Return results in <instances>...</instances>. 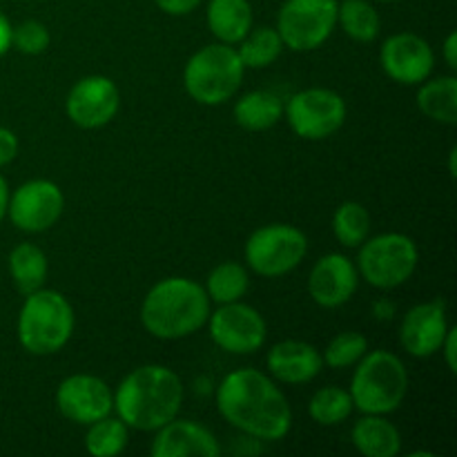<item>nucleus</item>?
<instances>
[{"label":"nucleus","mask_w":457,"mask_h":457,"mask_svg":"<svg viewBox=\"0 0 457 457\" xmlns=\"http://www.w3.org/2000/svg\"><path fill=\"white\" fill-rule=\"evenodd\" d=\"M217 409L226 422L254 440H284L293 411L270 378L254 369L232 370L217 388Z\"/></svg>","instance_id":"f257e3e1"},{"label":"nucleus","mask_w":457,"mask_h":457,"mask_svg":"<svg viewBox=\"0 0 457 457\" xmlns=\"http://www.w3.org/2000/svg\"><path fill=\"white\" fill-rule=\"evenodd\" d=\"M183 404V384L165 366L147 364L132 370L114 393V411L137 431H159L179 415Z\"/></svg>","instance_id":"f03ea898"},{"label":"nucleus","mask_w":457,"mask_h":457,"mask_svg":"<svg viewBox=\"0 0 457 457\" xmlns=\"http://www.w3.org/2000/svg\"><path fill=\"white\" fill-rule=\"evenodd\" d=\"M210 320L205 288L186 277H170L152 286L141 306V321L156 339H183L204 328Z\"/></svg>","instance_id":"7ed1b4c3"},{"label":"nucleus","mask_w":457,"mask_h":457,"mask_svg":"<svg viewBox=\"0 0 457 457\" xmlns=\"http://www.w3.org/2000/svg\"><path fill=\"white\" fill-rule=\"evenodd\" d=\"M74 333V311L58 290L27 295L18 315V342L31 355H54Z\"/></svg>","instance_id":"20e7f679"},{"label":"nucleus","mask_w":457,"mask_h":457,"mask_svg":"<svg viewBox=\"0 0 457 457\" xmlns=\"http://www.w3.org/2000/svg\"><path fill=\"white\" fill-rule=\"evenodd\" d=\"M348 393L355 409L364 415H388L400 409L409 393V373L393 353H366L355 369Z\"/></svg>","instance_id":"39448f33"},{"label":"nucleus","mask_w":457,"mask_h":457,"mask_svg":"<svg viewBox=\"0 0 457 457\" xmlns=\"http://www.w3.org/2000/svg\"><path fill=\"white\" fill-rule=\"evenodd\" d=\"M244 62L235 47L214 43L201 47L183 70L186 92L201 105H221L244 83Z\"/></svg>","instance_id":"423d86ee"},{"label":"nucleus","mask_w":457,"mask_h":457,"mask_svg":"<svg viewBox=\"0 0 457 457\" xmlns=\"http://www.w3.org/2000/svg\"><path fill=\"white\" fill-rule=\"evenodd\" d=\"M418 268V245L400 232L364 241L357 257V272L379 290H391L411 279Z\"/></svg>","instance_id":"0eeeda50"},{"label":"nucleus","mask_w":457,"mask_h":457,"mask_svg":"<svg viewBox=\"0 0 457 457\" xmlns=\"http://www.w3.org/2000/svg\"><path fill=\"white\" fill-rule=\"evenodd\" d=\"M337 0H286L277 16L284 47L311 52L321 47L337 25Z\"/></svg>","instance_id":"6e6552de"},{"label":"nucleus","mask_w":457,"mask_h":457,"mask_svg":"<svg viewBox=\"0 0 457 457\" xmlns=\"http://www.w3.org/2000/svg\"><path fill=\"white\" fill-rule=\"evenodd\" d=\"M308 239L302 230L288 223H270L250 235L245 244V262L257 275L281 277L303 262Z\"/></svg>","instance_id":"1a4fd4ad"},{"label":"nucleus","mask_w":457,"mask_h":457,"mask_svg":"<svg viewBox=\"0 0 457 457\" xmlns=\"http://www.w3.org/2000/svg\"><path fill=\"white\" fill-rule=\"evenodd\" d=\"M290 129L306 141H321L337 132L346 120V103L337 92L312 87L297 92L286 105Z\"/></svg>","instance_id":"9d476101"},{"label":"nucleus","mask_w":457,"mask_h":457,"mask_svg":"<svg viewBox=\"0 0 457 457\" xmlns=\"http://www.w3.org/2000/svg\"><path fill=\"white\" fill-rule=\"evenodd\" d=\"M208 324L212 342L232 355H253L266 342V321L248 303H221L217 312H210Z\"/></svg>","instance_id":"9b49d317"},{"label":"nucleus","mask_w":457,"mask_h":457,"mask_svg":"<svg viewBox=\"0 0 457 457\" xmlns=\"http://www.w3.org/2000/svg\"><path fill=\"white\" fill-rule=\"evenodd\" d=\"M65 196L61 187L47 179H34L9 195L7 214L22 232H45L61 219Z\"/></svg>","instance_id":"f8f14e48"},{"label":"nucleus","mask_w":457,"mask_h":457,"mask_svg":"<svg viewBox=\"0 0 457 457\" xmlns=\"http://www.w3.org/2000/svg\"><path fill=\"white\" fill-rule=\"evenodd\" d=\"M56 406L65 420L74 424H89L107 418L114 409V393L101 378L71 375L62 379L56 391Z\"/></svg>","instance_id":"ddd939ff"},{"label":"nucleus","mask_w":457,"mask_h":457,"mask_svg":"<svg viewBox=\"0 0 457 457\" xmlns=\"http://www.w3.org/2000/svg\"><path fill=\"white\" fill-rule=\"evenodd\" d=\"M120 107V94L107 76H87L70 89L65 101L71 123L83 129H98L110 123Z\"/></svg>","instance_id":"4468645a"},{"label":"nucleus","mask_w":457,"mask_h":457,"mask_svg":"<svg viewBox=\"0 0 457 457\" xmlns=\"http://www.w3.org/2000/svg\"><path fill=\"white\" fill-rule=\"evenodd\" d=\"M379 62L384 71L397 83L418 85L431 76L436 56H433L431 45L422 36L404 31V34L386 38L379 52Z\"/></svg>","instance_id":"2eb2a0df"},{"label":"nucleus","mask_w":457,"mask_h":457,"mask_svg":"<svg viewBox=\"0 0 457 457\" xmlns=\"http://www.w3.org/2000/svg\"><path fill=\"white\" fill-rule=\"evenodd\" d=\"M360 284L357 266L346 254L330 253L321 257L308 277V293L321 308H339L355 295Z\"/></svg>","instance_id":"dca6fc26"},{"label":"nucleus","mask_w":457,"mask_h":457,"mask_svg":"<svg viewBox=\"0 0 457 457\" xmlns=\"http://www.w3.org/2000/svg\"><path fill=\"white\" fill-rule=\"evenodd\" d=\"M449 333L445 302L418 303L406 312L400 328V342L404 351L413 357H431L440 351Z\"/></svg>","instance_id":"f3484780"},{"label":"nucleus","mask_w":457,"mask_h":457,"mask_svg":"<svg viewBox=\"0 0 457 457\" xmlns=\"http://www.w3.org/2000/svg\"><path fill=\"white\" fill-rule=\"evenodd\" d=\"M150 453L154 457H219L221 446L205 427L174 418L156 431Z\"/></svg>","instance_id":"a211bd4d"},{"label":"nucleus","mask_w":457,"mask_h":457,"mask_svg":"<svg viewBox=\"0 0 457 457\" xmlns=\"http://www.w3.org/2000/svg\"><path fill=\"white\" fill-rule=\"evenodd\" d=\"M266 364L272 378L279 379V382L306 384L321 373L324 360H321L320 351L311 344L286 339V342L275 344L270 348Z\"/></svg>","instance_id":"6ab92c4d"},{"label":"nucleus","mask_w":457,"mask_h":457,"mask_svg":"<svg viewBox=\"0 0 457 457\" xmlns=\"http://www.w3.org/2000/svg\"><path fill=\"white\" fill-rule=\"evenodd\" d=\"M351 440L366 457H395L402 451V436L382 415H366L353 427Z\"/></svg>","instance_id":"aec40b11"},{"label":"nucleus","mask_w":457,"mask_h":457,"mask_svg":"<svg viewBox=\"0 0 457 457\" xmlns=\"http://www.w3.org/2000/svg\"><path fill=\"white\" fill-rule=\"evenodd\" d=\"M208 27L221 43L237 45L253 29V7L248 0H210Z\"/></svg>","instance_id":"412c9836"},{"label":"nucleus","mask_w":457,"mask_h":457,"mask_svg":"<svg viewBox=\"0 0 457 457\" xmlns=\"http://www.w3.org/2000/svg\"><path fill=\"white\" fill-rule=\"evenodd\" d=\"M281 114H284V105H281L279 96L268 89L245 94L235 105V120L250 132L272 128L281 119Z\"/></svg>","instance_id":"4be33fe9"},{"label":"nucleus","mask_w":457,"mask_h":457,"mask_svg":"<svg viewBox=\"0 0 457 457\" xmlns=\"http://www.w3.org/2000/svg\"><path fill=\"white\" fill-rule=\"evenodd\" d=\"M418 107L424 116L445 125L457 123V79L440 76L422 85L418 92Z\"/></svg>","instance_id":"5701e85b"},{"label":"nucleus","mask_w":457,"mask_h":457,"mask_svg":"<svg viewBox=\"0 0 457 457\" xmlns=\"http://www.w3.org/2000/svg\"><path fill=\"white\" fill-rule=\"evenodd\" d=\"M9 272L22 295H31L43 288L47 277V257L34 244H21L9 254Z\"/></svg>","instance_id":"b1692460"},{"label":"nucleus","mask_w":457,"mask_h":457,"mask_svg":"<svg viewBox=\"0 0 457 457\" xmlns=\"http://www.w3.org/2000/svg\"><path fill=\"white\" fill-rule=\"evenodd\" d=\"M337 22L342 29L360 43H370L379 34V13L369 0H344L337 4Z\"/></svg>","instance_id":"393cba45"},{"label":"nucleus","mask_w":457,"mask_h":457,"mask_svg":"<svg viewBox=\"0 0 457 457\" xmlns=\"http://www.w3.org/2000/svg\"><path fill=\"white\" fill-rule=\"evenodd\" d=\"M353 409L355 404L346 388L324 386L312 395L311 404H308V415L321 427H337L351 418Z\"/></svg>","instance_id":"a878e982"},{"label":"nucleus","mask_w":457,"mask_h":457,"mask_svg":"<svg viewBox=\"0 0 457 457\" xmlns=\"http://www.w3.org/2000/svg\"><path fill=\"white\" fill-rule=\"evenodd\" d=\"M128 440V424L120 418L107 415V418L89 424V431L85 436V449L94 457H114L123 453Z\"/></svg>","instance_id":"bb28decb"},{"label":"nucleus","mask_w":457,"mask_h":457,"mask_svg":"<svg viewBox=\"0 0 457 457\" xmlns=\"http://www.w3.org/2000/svg\"><path fill=\"white\" fill-rule=\"evenodd\" d=\"M284 43H281L279 34L272 27H259V29L248 31L244 40H239V54L244 67H253V70H262V67L272 65L279 58Z\"/></svg>","instance_id":"cd10ccee"},{"label":"nucleus","mask_w":457,"mask_h":457,"mask_svg":"<svg viewBox=\"0 0 457 457\" xmlns=\"http://www.w3.org/2000/svg\"><path fill=\"white\" fill-rule=\"evenodd\" d=\"M250 279L248 272L241 263L237 262H223L210 272L208 284H205V293L212 302L217 303H232L239 302L248 290Z\"/></svg>","instance_id":"c85d7f7f"},{"label":"nucleus","mask_w":457,"mask_h":457,"mask_svg":"<svg viewBox=\"0 0 457 457\" xmlns=\"http://www.w3.org/2000/svg\"><path fill=\"white\" fill-rule=\"evenodd\" d=\"M333 232L346 248H357L369 239L370 217L369 210L357 201H346L333 214Z\"/></svg>","instance_id":"c756f323"},{"label":"nucleus","mask_w":457,"mask_h":457,"mask_svg":"<svg viewBox=\"0 0 457 457\" xmlns=\"http://www.w3.org/2000/svg\"><path fill=\"white\" fill-rule=\"evenodd\" d=\"M366 353H369V339L361 333L348 330V333H339L337 337H333L321 360L330 369H348V366L357 364Z\"/></svg>","instance_id":"7c9ffc66"},{"label":"nucleus","mask_w":457,"mask_h":457,"mask_svg":"<svg viewBox=\"0 0 457 457\" xmlns=\"http://www.w3.org/2000/svg\"><path fill=\"white\" fill-rule=\"evenodd\" d=\"M12 45L21 54L38 56L49 47V31L43 22L25 21L12 29Z\"/></svg>","instance_id":"2f4dec72"},{"label":"nucleus","mask_w":457,"mask_h":457,"mask_svg":"<svg viewBox=\"0 0 457 457\" xmlns=\"http://www.w3.org/2000/svg\"><path fill=\"white\" fill-rule=\"evenodd\" d=\"M18 154V138L12 129L0 128V168L12 163Z\"/></svg>","instance_id":"473e14b6"},{"label":"nucleus","mask_w":457,"mask_h":457,"mask_svg":"<svg viewBox=\"0 0 457 457\" xmlns=\"http://www.w3.org/2000/svg\"><path fill=\"white\" fill-rule=\"evenodd\" d=\"M159 4L161 12L170 13V16H186L192 9L199 7L204 0H154Z\"/></svg>","instance_id":"72a5a7b5"},{"label":"nucleus","mask_w":457,"mask_h":457,"mask_svg":"<svg viewBox=\"0 0 457 457\" xmlns=\"http://www.w3.org/2000/svg\"><path fill=\"white\" fill-rule=\"evenodd\" d=\"M455 346H457V328L449 326V333H446V337H445V342H442L440 351L445 353V361H446V366H449L451 373H455V370H457V351H455Z\"/></svg>","instance_id":"f704fd0d"},{"label":"nucleus","mask_w":457,"mask_h":457,"mask_svg":"<svg viewBox=\"0 0 457 457\" xmlns=\"http://www.w3.org/2000/svg\"><path fill=\"white\" fill-rule=\"evenodd\" d=\"M445 61L451 70H455L457 67V34L455 31H451L445 40Z\"/></svg>","instance_id":"c9c22d12"},{"label":"nucleus","mask_w":457,"mask_h":457,"mask_svg":"<svg viewBox=\"0 0 457 457\" xmlns=\"http://www.w3.org/2000/svg\"><path fill=\"white\" fill-rule=\"evenodd\" d=\"M9 47H12V25L0 13V56H4L9 52Z\"/></svg>","instance_id":"e433bc0d"},{"label":"nucleus","mask_w":457,"mask_h":457,"mask_svg":"<svg viewBox=\"0 0 457 457\" xmlns=\"http://www.w3.org/2000/svg\"><path fill=\"white\" fill-rule=\"evenodd\" d=\"M7 205H9V187H7V181L0 177V221H3L4 214H7Z\"/></svg>","instance_id":"4c0bfd02"},{"label":"nucleus","mask_w":457,"mask_h":457,"mask_svg":"<svg viewBox=\"0 0 457 457\" xmlns=\"http://www.w3.org/2000/svg\"><path fill=\"white\" fill-rule=\"evenodd\" d=\"M455 156H457V150H455V147H453V150H451V161H449L451 177H455Z\"/></svg>","instance_id":"58836bf2"},{"label":"nucleus","mask_w":457,"mask_h":457,"mask_svg":"<svg viewBox=\"0 0 457 457\" xmlns=\"http://www.w3.org/2000/svg\"><path fill=\"white\" fill-rule=\"evenodd\" d=\"M384 3H395V0H384Z\"/></svg>","instance_id":"ea45409f"}]
</instances>
